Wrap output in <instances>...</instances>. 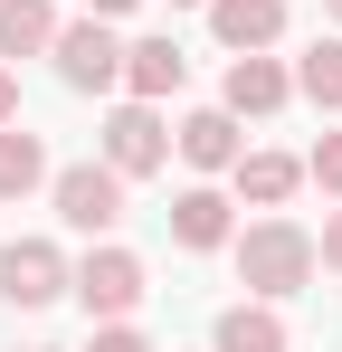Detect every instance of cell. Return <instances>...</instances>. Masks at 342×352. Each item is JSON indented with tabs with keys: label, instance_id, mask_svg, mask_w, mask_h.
Here are the masks:
<instances>
[{
	"label": "cell",
	"instance_id": "12",
	"mask_svg": "<svg viewBox=\"0 0 342 352\" xmlns=\"http://www.w3.org/2000/svg\"><path fill=\"white\" fill-rule=\"evenodd\" d=\"M238 200H247V210H285V200H295V190H304V162H295V153H238Z\"/></svg>",
	"mask_w": 342,
	"mask_h": 352
},
{
	"label": "cell",
	"instance_id": "22",
	"mask_svg": "<svg viewBox=\"0 0 342 352\" xmlns=\"http://www.w3.org/2000/svg\"><path fill=\"white\" fill-rule=\"evenodd\" d=\"M171 10H209V0H171Z\"/></svg>",
	"mask_w": 342,
	"mask_h": 352
},
{
	"label": "cell",
	"instance_id": "3",
	"mask_svg": "<svg viewBox=\"0 0 342 352\" xmlns=\"http://www.w3.org/2000/svg\"><path fill=\"white\" fill-rule=\"evenodd\" d=\"M57 86H76V96H105V86H124V38H114V19H57Z\"/></svg>",
	"mask_w": 342,
	"mask_h": 352
},
{
	"label": "cell",
	"instance_id": "8",
	"mask_svg": "<svg viewBox=\"0 0 342 352\" xmlns=\"http://www.w3.org/2000/svg\"><path fill=\"white\" fill-rule=\"evenodd\" d=\"M285 96H295V67H276L266 48L257 58H228V86H219L228 115H285Z\"/></svg>",
	"mask_w": 342,
	"mask_h": 352
},
{
	"label": "cell",
	"instance_id": "20",
	"mask_svg": "<svg viewBox=\"0 0 342 352\" xmlns=\"http://www.w3.org/2000/svg\"><path fill=\"white\" fill-rule=\"evenodd\" d=\"M0 124H19V76L0 67Z\"/></svg>",
	"mask_w": 342,
	"mask_h": 352
},
{
	"label": "cell",
	"instance_id": "24",
	"mask_svg": "<svg viewBox=\"0 0 342 352\" xmlns=\"http://www.w3.org/2000/svg\"><path fill=\"white\" fill-rule=\"evenodd\" d=\"M29 352H57V343H29Z\"/></svg>",
	"mask_w": 342,
	"mask_h": 352
},
{
	"label": "cell",
	"instance_id": "16",
	"mask_svg": "<svg viewBox=\"0 0 342 352\" xmlns=\"http://www.w3.org/2000/svg\"><path fill=\"white\" fill-rule=\"evenodd\" d=\"M295 96L323 105V115H342V38H314V48L295 58Z\"/></svg>",
	"mask_w": 342,
	"mask_h": 352
},
{
	"label": "cell",
	"instance_id": "6",
	"mask_svg": "<svg viewBox=\"0 0 342 352\" xmlns=\"http://www.w3.org/2000/svg\"><path fill=\"white\" fill-rule=\"evenodd\" d=\"M67 248L57 238H10L0 248V305H19V314H38V305H57L67 295Z\"/></svg>",
	"mask_w": 342,
	"mask_h": 352
},
{
	"label": "cell",
	"instance_id": "2",
	"mask_svg": "<svg viewBox=\"0 0 342 352\" xmlns=\"http://www.w3.org/2000/svg\"><path fill=\"white\" fill-rule=\"evenodd\" d=\"M67 295L95 314V324H133V305L152 295V276H143V257L133 248H114V238H95L86 257H76V276H67Z\"/></svg>",
	"mask_w": 342,
	"mask_h": 352
},
{
	"label": "cell",
	"instance_id": "11",
	"mask_svg": "<svg viewBox=\"0 0 342 352\" xmlns=\"http://www.w3.org/2000/svg\"><path fill=\"white\" fill-rule=\"evenodd\" d=\"M171 153H181L190 172H238V115H228V105H200V115H181Z\"/></svg>",
	"mask_w": 342,
	"mask_h": 352
},
{
	"label": "cell",
	"instance_id": "7",
	"mask_svg": "<svg viewBox=\"0 0 342 352\" xmlns=\"http://www.w3.org/2000/svg\"><path fill=\"white\" fill-rule=\"evenodd\" d=\"M238 200L228 190H209V181H190L181 200H171V248H190V257H209V248H228L238 238V219H228Z\"/></svg>",
	"mask_w": 342,
	"mask_h": 352
},
{
	"label": "cell",
	"instance_id": "15",
	"mask_svg": "<svg viewBox=\"0 0 342 352\" xmlns=\"http://www.w3.org/2000/svg\"><path fill=\"white\" fill-rule=\"evenodd\" d=\"M57 48V10L48 0H0V67L10 58H48Z\"/></svg>",
	"mask_w": 342,
	"mask_h": 352
},
{
	"label": "cell",
	"instance_id": "14",
	"mask_svg": "<svg viewBox=\"0 0 342 352\" xmlns=\"http://www.w3.org/2000/svg\"><path fill=\"white\" fill-rule=\"evenodd\" d=\"M48 143L29 133V124H0V200H29V190H48Z\"/></svg>",
	"mask_w": 342,
	"mask_h": 352
},
{
	"label": "cell",
	"instance_id": "9",
	"mask_svg": "<svg viewBox=\"0 0 342 352\" xmlns=\"http://www.w3.org/2000/svg\"><path fill=\"white\" fill-rule=\"evenodd\" d=\"M209 29H219L228 58H257L285 38V0H209Z\"/></svg>",
	"mask_w": 342,
	"mask_h": 352
},
{
	"label": "cell",
	"instance_id": "13",
	"mask_svg": "<svg viewBox=\"0 0 342 352\" xmlns=\"http://www.w3.org/2000/svg\"><path fill=\"white\" fill-rule=\"evenodd\" d=\"M209 352H295V333H285V314L257 295V305H228L219 333H209Z\"/></svg>",
	"mask_w": 342,
	"mask_h": 352
},
{
	"label": "cell",
	"instance_id": "21",
	"mask_svg": "<svg viewBox=\"0 0 342 352\" xmlns=\"http://www.w3.org/2000/svg\"><path fill=\"white\" fill-rule=\"evenodd\" d=\"M86 10H95V19H124V10H133V0H86Z\"/></svg>",
	"mask_w": 342,
	"mask_h": 352
},
{
	"label": "cell",
	"instance_id": "23",
	"mask_svg": "<svg viewBox=\"0 0 342 352\" xmlns=\"http://www.w3.org/2000/svg\"><path fill=\"white\" fill-rule=\"evenodd\" d=\"M323 10H333V29H342V0H323Z\"/></svg>",
	"mask_w": 342,
	"mask_h": 352
},
{
	"label": "cell",
	"instance_id": "19",
	"mask_svg": "<svg viewBox=\"0 0 342 352\" xmlns=\"http://www.w3.org/2000/svg\"><path fill=\"white\" fill-rule=\"evenodd\" d=\"M314 257H323V267H333V276H342V210H333V219H323V238H314Z\"/></svg>",
	"mask_w": 342,
	"mask_h": 352
},
{
	"label": "cell",
	"instance_id": "10",
	"mask_svg": "<svg viewBox=\"0 0 342 352\" xmlns=\"http://www.w3.org/2000/svg\"><path fill=\"white\" fill-rule=\"evenodd\" d=\"M181 76H190L181 38H124V96L162 105V96H181Z\"/></svg>",
	"mask_w": 342,
	"mask_h": 352
},
{
	"label": "cell",
	"instance_id": "4",
	"mask_svg": "<svg viewBox=\"0 0 342 352\" xmlns=\"http://www.w3.org/2000/svg\"><path fill=\"white\" fill-rule=\"evenodd\" d=\"M48 200H57V219L76 238H105L114 219H124V172H114L105 153H95V162H67V172H48Z\"/></svg>",
	"mask_w": 342,
	"mask_h": 352
},
{
	"label": "cell",
	"instance_id": "18",
	"mask_svg": "<svg viewBox=\"0 0 342 352\" xmlns=\"http://www.w3.org/2000/svg\"><path fill=\"white\" fill-rule=\"evenodd\" d=\"M86 352H152V343H143L133 324H95V343H86Z\"/></svg>",
	"mask_w": 342,
	"mask_h": 352
},
{
	"label": "cell",
	"instance_id": "17",
	"mask_svg": "<svg viewBox=\"0 0 342 352\" xmlns=\"http://www.w3.org/2000/svg\"><path fill=\"white\" fill-rule=\"evenodd\" d=\"M304 181H323V190L342 200V133H323V143L304 153Z\"/></svg>",
	"mask_w": 342,
	"mask_h": 352
},
{
	"label": "cell",
	"instance_id": "5",
	"mask_svg": "<svg viewBox=\"0 0 342 352\" xmlns=\"http://www.w3.org/2000/svg\"><path fill=\"white\" fill-rule=\"evenodd\" d=\"M95 153H105L124 181H152L171 162V124H162V105H143V96H124L105 115V133H95Z\"/></svg>",
	"mask_w": 342,
	"mask_h": 352
},
{
	"label": "cell",
	"instance_id": "1",
	"mask_svg": "<svg viewBox=\"0 0 342 352\" xmlns=\"http://www.w3.org/2000/svg\"><path fill=\"white\" fill-rule=\"evenodd\" d=\"M238 248V286L247 295H266V305H285V295H304L314 286V229H295V219H257L247 238H228Z\"/></svg>",
	"mask_w": 342,
	"mask_h": 352
}]
</instances>
